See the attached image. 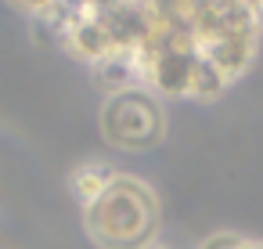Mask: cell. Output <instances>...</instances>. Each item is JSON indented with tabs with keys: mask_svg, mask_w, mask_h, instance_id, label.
I'll return each instance as SVG.
<instances>
[{
	"mask_svg": "<svg viewBox=\"0 0 263 249\" xmlns=\"http://www.w3.org/2000/svg\"><path fill=\"white\" fill-rule=\"evenodd\" d=\"M87 231L101 249H144L159 231V202L137 177H116L112 188L87 206Z\"/></svg>",
	"mask_w": 263,
	"mask_h": 249,
	"instance_id": "obj_1",
	"label": "cell"
},
{
	"mask_svg": "<svg viewBox=\"0 0 263 249\" xmlns=\"http://www.w3.org/2000/svg\"><path fill=\"white\" fill-rule=\"evenodd\" d=\"M101 134L108 137V145L123 152H144L162 141L166 112L148 87H130V91L108 94L101 109Z\"/></svg>",
	"mask_w": 263,
	"mask_h": 249,
	"instance_id": "obj_2",
	"label": "cell"
},
{
	"mask_svg": "<svg viewBox=\"0 0 263 249\" xmlns=\"http://www.w3.org/2000/svg\"><path fill=\"white\" fill-rule=\"evenodd\" d=\"M119 173L108 166V163H101V159H94V163H83V166H76L72 170V195L80 199V206L87 209L90 202H98L108 188H112V181H116Z\"/></svg>",
	"mask_w": 263,
	"mask_h": 249,
	"instance_id": "obj_3",
	"label": "cell"
},
{
	"mask_svg": "<svg viewBox=\"0 0 263 249\" xmlns=\"http://www.w3.org/2000/svg\"><path fill=\"white\" fill-rule=\"evenodd\" d=\"M231 83H227V76L198 51V69H195V83H191V98L195 101H213V98H220L223 91H227Z\"/></svg>",
	"mask_w": 263,
	"mask_h": 249,
	"instance_id": "obj_4",
	"label": "cell"
},
{
	"mask_svg": "<svg viewBox=\"0 0 263 249\" xmlns=\"http://www.w3.org/2000/svg\"><path fill=\"white\" fill-rule=\"evenodd\" d=\"M8 4L11 8H18L22 15H33V19H44L54 4H58V0H8Z\"/></svg>",
	"mask_w": 263,
	"mask_h": 249,
	"instance_id": "obj_5",
	"label": "cell"
},
{
	"mask_svg": "<svg viewBox=\"0 0 263 249\" xmlns=\"http://www.w3.org/2000/svg\"><path fill=\"white\" fill-rule=\"evenodd\" d=\"M249 238L245 235H213L209 242H202V249H245Z\"/></svg>",
	"mask_w": 263,
	"mask_h": 249,
	"instance_id": "obj_6",
	"label": "cell"
},
{
	"mask_svg": "<svg viewBox=\"0 0 263 249\" xmlns=\"http://www.w3.org/2000/svg\"><path fill=\"white\" fill-rule=\"evenodd\" d=\"M144 249H166V245H162V242H159V238H155V242H148V245H144Z\"/></svg>",
	"mask_w": 263,
	"mask_h": 249,
	"instance_id": "obj_7",
	"label": "cell"
},
{
	"mask_svg": "<svg viewBox=\"0 0 263 249\" xmlns=\"http://www.w3.org/2000/svg\"><path fill=\"white\" fill-rule=\"evenodd\" d=\"M245 249H263V242H252V238H249V245H245Z\"/></svg>",
	"mask_w": 263,
	"mask_h": 249,
	"instance_id": "obj_8",
	"label": "cell"
}]
</instances>
